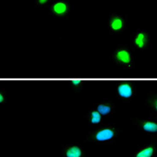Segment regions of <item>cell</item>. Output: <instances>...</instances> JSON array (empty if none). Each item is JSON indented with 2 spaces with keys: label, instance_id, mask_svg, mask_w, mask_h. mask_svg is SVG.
Here are the masks:
<instances>
[{
  "label": "cell",
  "instance_id": "obj_1",
  "mask_svg": "<svg viewBox=\"0 0 157 157\" xmlns=\"http://www.w3.org/2000/svg\"><path fill=\"white\" fill-rule=\"evenodd\" d=\"M121 131L115 124L101 125L95 126L83 138L84 143L94 144H114Z\"/></svg>",
  "mask_w": 157,
  "mask_h": 157
},
{
  "label": "cell",
  "instance_id": "obj_2",
  "mask_svg": "<svg viewBox=\"0 0 157 157\" xmlns=\"http://www.w3.org/2000/svg\"><path fill=\"white\" fill-rule=\"evenodd\" d=\"M111 61L116 67L124 70H132L136 67L132 51L125 44H119L114 48L111 54Z\"/></svg>",
  "mask_w": 157,
  "mask_h": 157
},
{
  "label": "cell",
  "instance_id": "obj_3",
  "mask_svg": "<svg viewBox=\"0 0 157 157\" xmlns=\"http://www.w3.org/2000/svg\"><path fill=\"white\" fill-rule=\"evenodd\" d=\"M150 35L144 29H136L130 38V48L136 53H144L149 47Z\"/></svg>",
  "mask_w": 157,
  "mask_h": 157
},
{
  "label": "cell",
  "instance_id": "obj_4",
  "mask_svg": "<svg viewBox=\"0 0 157 157\" xmlns=\"http://www.w3.org/2000/svg\"><path fill=\"white\" fill-rule=\"evenodd\" d=\"M137 88L133 81L127 79L116 80V95L122 102H132L136 97Z\"/></svg>",
  "mask_w": 157,
  "mask_h": 157
},
{
  "label": "cell",
  "instance_id": "obj_5",
  "mask_svg": "<svg viewBox=\"0 0 157 157\" xmlns=\"http://www.w3.org/2000/svg\"><path fill=\"white\" fill-rule=\"evenodd\" d=\"M132 124L141 132L150 137L153 140L157 139V121L151 117L132 118Z\"/></svg>",
  "mask_w": 157,
  "mask_h": 157
},
{
  "label": "cell",
  "instance_id": "obj_6",
  "mask_svg": "<svg viewBox=\"0 0 157 157\" xmlns=\"http://www.w3.org/2000/svg\"><path fill=\"white\" fill-rule=\"evenodd\" d=\"M49 12L55 19H67L72 13V4L67 0H53L49 6Z\"/></svg>",
  "mask_w": 157,
  "mask_h": 157
},
{
  "label": "cell",
  "instance_id": "obj_7",
  "mask_svg": "<svg viewBox=\"0 0 157 157\" xmlns=\"http://www.w3.org/2000/svg\"><path fill=\"white\" fill-rule=\"evenodd\" d=\"M128 20L126 16L112 14L107 20L106 28L110 35H117L123 33L127 28Z\"/></svg>",
  "mask_w": 157,
  "mask_h": 157
},
{
  "label": "cell",
  "instance_id": "obj_8",
  "mask_svg": "<svg viewBox=\"0 0 157 157\" xmlns=\"http://www.w3.org/2000/svg\"><path fill=\"white\" fill-rule=\"evenodd\" d=\"M157 140H153L150 144L137 145V149L131 154L130 157H156Z\"/></svg>",
  "mask_w": 157,
  "mask_h": 157
},
{
  "label": "cell",
  "instance_id": "obj_9",
  "mask_svg": "<svg viewBox=\"0 0 157 157\" xmlns=\"http://www.w3.org/2000/svg\"><path fill=\"white\" fill-rule=\"evenodd\" d=\"M63 157H86L87 153L79 144H65L62 146Z\"/></svg>",
  "mask_w": 157,
  "mask_h": 157
},
{
  "label": "cell",
  "instance_id": "obj_10",
  "mask_svg": "<svg viewBox=\"0 0 157 157\" xmlns=\"http://www.w3.org/2000/svg\"><path fill=\"white\" fill-rule=\"evenodd\" d=\"M94 109L98 110L102 117H109L115 114V104L111 101H101L94 105Z\"/></svg>",
  "mask_w": 157,
  "mask_h": 157
},
{
  "label": "cell",
  "instance_id": "obj_11",
  "mask_svg": "<svg viewBox=\"0 0 157 157\" xmlns=\"http://www.w3.org/2000/svg\"><path fill=\"white\" fill-rule=\"evenodd\" d=\"M145 105L149 109V116L157 115V91H150L146 96Z\"/></svg>",
  "mask_w": 157,
  "mask_h": 157
},
{
  "label": "cell",
  "instance_id": "obj_12",
  "mask_svg": "<svg viewBox=\"0 0 157 157\" xmlns=\"http://www.w3.org/2000/svg\"><path fill=\"white\" fill-rule=\"evenodd\" d=\"M86 119L90 126H98L102 125V116L96 109H90L89 110Z\"/></svg>",
  "mask_w": 157,
  "mask_h": 157
},
{
  "label": "cell",
  "instance_id": "obj_13",
  "mask_svg": "<svg viewBox=\"0 0 157 157\" xmlns=\"http://www.w3.org/2000/svg\"><path fill=\"white\" fill-rule=\"evenodd\" d=\"M53 0H35L34 5L36 8H46L49 7Z\"/></svg>",
  "mask_w": 157,
  "mask_h": 157
},
{
  "label": "cell",
  "instance_id": "obj_14",
  "mask_svg": "<svg viewBox=\"0 0 157 157\" xmlns=\"http://www.w3.org/2000/svg\"><path fill=\"white\" fill-rule=\"evenodd\" d=\"M7 101V92L5 90H0V104L3 105Z\"/></svg>",
  "mask_w": 157,
  "mask_h": 157
},
{
  "label": "cell",
  "instance_id": "obj_15",
  "mask_svg": "<svg viewBox=\"0 0 157 157\" xmlns=\"http://www.w3.org/2000/svg\"><path fill=\"white\" fill-rule=\"evenodd\" d=\"M149 117L153 118V119H155V120H156L157 121V115H150V116H149Z\"/></svg>",
  "mask_w": 157,
  "mask_h": 157
}]
</instances>
